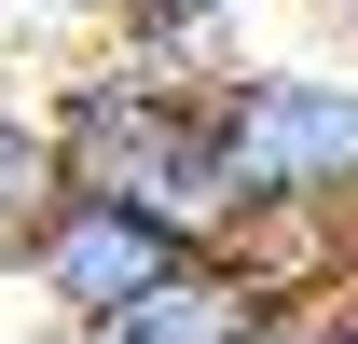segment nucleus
Here are the masks:
<instances>
[{"label":"nucleus","instance_id":"1","mask_svg":"<svg viewBox=\"0 0 358 344\" xmlns=\"http://www.w3.org/2000/svg\"><path fill=\"white\" fill-rule=\"evenodd\" d=\"M55 179L69 193H124L138 220H166L179 248H221L234 193H221V138H207V55H152V42H96L55 69L42 96Z\"/></svg>","mask_w":358,"mask_h":344},{"label":"nucleus","instance_id":"2","mask_svg":"<svg viewBox=\"0 0 358 344\" xmlns=\"http://www.w3.org/2000/svg\"><path fill=\"white\" fill-rule=\"evenodd\" d=\"M207 138H221L234 220H358V69L345 55H234L207 69Z\"/></svg>","mask_w":358,"mask_h":344},{"label":"nucleus","instance_id":"3","mask_svg":"<svg viewBox=\"0 0 358 344\" xmlns=\"http://www.w3.org/2000/svg\"><path fill=\"white\" fill-rule=\"evenodd\" d=\"M179 261L193 248H179L166 220H138L124 193H69V179H55V207H42V234H28L14 275H28V303H42L55 331H83V317H124L138 289H166Z\"/></svg>","mask_w":358,"mask_h":344},{"label":"nucleus","instance_id":"4","mask_svg":"<svg viewBox=\"0 0 358 344\" xmlns=\"http://www.w3.org/2000/svg\"><path fill=\"white\" fill-rule=\"evenodd\" d=\"M248 303H262V289H248L221 248H193L166 289H138L124 317H83V331H55V344H234V317H248Z\"/></svg>","mask_w":358,"mask_h":344},{"label":"nucleus","instance_id":"5","mask_svg":"<svg viewBox=\"0 0 358 344\" xmlns=\"http://www.w3.org/2000/svg\"><path fill=\"white\" fill-rule=\"evenodd\" d=\"M42 207H55V138H42V96H14V83H0V275L28 261Z\"/></svg>","mask_w":358,"mask_h":344},{"label":"nucleus","instance_id":"6","mask_svg":"<svg viewBox=\"0 0 358 344\" xmlns=\"http://www.w3.org/2000/svg\"><path fill=\"white\" fill-rule=\"evenodd\" d=\"M331 317H345V289H262L234 317V344H331Z\"/></svg>","mask_w":358,"mask_h":344},{"label":"nucleus","instance_id":"7","mask_svg":"<svg viewBox=\"0 0 358 344\" xmlns=\"http://www.w3.org/2000/svg\"><path fill=\"white\" fill-rule=\"evenodd\" d=\"M345 303H358V220H345Z\"/></svg>","mask_w":358,"mask_h":344},{"label":"nucleus","instance_id":"8","mask_svg":"<svg viewBox=\"0 0 358 344\" xmlns=\"http://www.w3.org/2000/svg\"><path fill=\"white\" fill-rule=\"evenodd\" d=\"M331 344H358V303H345V317H331Z\"/></svg>","mask_w":358,"mask_h":344},{"label":"nucleus","instance_id":"9","mask_svg":"<svg viewBox=\"0 0 358 344\" xmlns=\"http://www.w3.org/2000/svg\"><path fill=\"white\" fill-rule=\"evenodd\" d=\"M345 69H358V0H345Z\"/></svg>","mask_w":358,"mask_h":344}]
</instances>
